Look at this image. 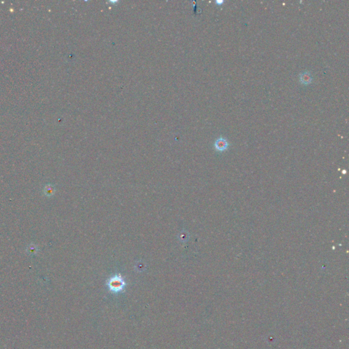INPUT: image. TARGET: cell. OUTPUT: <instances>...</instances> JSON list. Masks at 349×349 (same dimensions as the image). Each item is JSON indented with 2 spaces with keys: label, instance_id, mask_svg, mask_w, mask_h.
<instances>
[{
  "label": "cell",
  "instance_id": "6da1fadb",
  "mask_svg": "<svg viewBox=\"0 0 349 349\" xmlns=\"http://www.w3.org/2000/svg\"><path fill=\"white\" fill-rule=\"evenodd\" d=\"M109 290L114 294L122 293L125 289L126 282L124 278L120 274H116L110 277L106 282Z\"/></svg>",
  "mask_w": 349,
  "mask_h": 349
},
{
  "label": "cell",
  "instance_id": "7a4b0ae2",
  "mask_svg": "<svg viewBox=\"0 0 349 349\" xmlns=\"http://www.w3.org/2000/svg\"><path fill=\"white\" fill-rule=\"evenodd\" d=\"M228 146H229V143H228L227 138L223 137V136H220V137L217 138L214 143L215 149L220 152L226 151L228 148Z\"/></svg>",
  "mask_w": 349,
  "mask_h": 349
},
{
  "label": "cell",
  "instance_id": "3957f363",
  "mask_svg": "<svg viewBox=\"0 0 349 349\" xmlns=\"http://www.w3.org/2000/svg\"><path fill=\"white\" fill-rule=\"evenodd\" d=\"M299 81L303 85H309L312 81V77L308 71H304L299 74Z\"/></svg>",
  "mask_w": 349,
  "mask_h": 349
},
{
  "label": "cell",
  "instance_id": "277c9868",
  "mask_svg": "<svg viewBox=\"0 0 349 349\" xmlns=\"http://www.w3.org/2000/svg\"><path fill=\"white\" fill-rule=\"evenodd\" d=\"M44 192L46 196H52L54 194V192H55V188L51 185H47L44 189Z\"/></svg>",
  "mask_w": 349,
  "mask_h": 349
},
{
  "label": "cell",
  "instance_id": "5b68a950",
  "mask_svg": "<svg viewBox=\"0 0 349 349\" xmlns=\"http://www.w3.org/2000/svg\"><path fill=\"white\" fill-rule=\"evenodd\" d=\"M37 247L35 246L34 245H30L29 247H28V252H29L30 255H34V254H36L37 252Z\"/></svg>",
  "mask_w": 349,
  "mask_h": 349
},
{
  "label": "cell",
  "instance_id": "8992f818",
  "mask_svg": "<svg viewBox=\"0 0 349 349\" xmlns=\"http://www.w3.org/2000/svg\"><path fill=\"white\" fill-rule=\"evenodd\" d=\"M215 2H216V4H218V5H221V4H223L224 2V1H216Z\"/></svg>",
  "mask_w": 349,
  "mask_h": 349
}]
</instances>
